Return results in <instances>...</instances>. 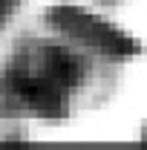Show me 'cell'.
<instances>
[{
    "label": "cell",
    "instance_id": "cell-1",
    "mask_svg": "<svg viewBox=\"0 0 147 150\" xmlns=\"http://www.w3.org/2000/svg\"><path fill=\"white\" fill-rule=\"evenodd\" d=\"M81 75L78 58L66 49L52 43H29L0 69V107L40 118L64 115Z\"/></svg>",
    "mask_w": 147,
    "mask_h": 150
},
{
    "label": "cell",
    "instance_id": "cell-2",
    "mask_svg": "<svg viewBox=\"0 0 147 150\" xmlns=\"http://www.w3.org/2000/svg\"><path fill=\"white\" fill-rule=\"evenodd\" d=\"M55 18H58L55 23L61 29H66L75 38H84L87 43L104 49V52H130V40L118 29L107 26L104 20H95L84 12H75V9H58Z\"/></svg>",
    "mask_w": 147,
    "mask_h": 150
},
{
    "label": "cell",
    "instance_id": "cell-3",
    "mask_svg": "<svg viewBox=\"0 0 147 150\" xmlns=\"http://www.w3.org/2000/svg\"><path fill=\"white\" fill-rule=\"evenodd\" d=\"M20 6V0H0V29L6 26V20L12 18V12Z\"/></svg>",
    "mask_w": 147,
    "mask_h": 150
}]
</instances>
